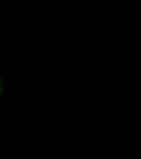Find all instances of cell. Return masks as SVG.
<instances>
[{
    "instance_id": "obj_1",
    "label": "cell",
    "mask_w": 141,
    "mask_h": 159,
    "mask_svg": "<svg viewBox=\"0 0 141 159\" xmlns=\"http://www.w3.org/2000/svg\"><path fill=\"white\" fill-rule=\"evenodd\" d=\"M6 93V84H5L4 78L0 75V99H2Z\"/></svg>"
}]
</instances>
